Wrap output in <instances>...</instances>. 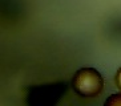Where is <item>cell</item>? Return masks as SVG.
Returning a JSON list of instances; mask_svg holds the SVG:
<instances>
[{
    "label": "cell",
    "instance_id": "3957f363",
    "mask_svg": "<svg viewBox=\"0 0 121 106\" xmlns=\"http://www.w3.org/2000/svg\"><path fill=\"white\" fill-rule=\"evenodd\" d=\"M107 105H113V106H121V94H112L109 98L105 101V106Z\"/></svg>",
    "mask_w": 121,
    "mask_h": 106
},
{
    "label": "cell",
    "instance_id": "7a4b0ae2",
    "mask_svg": "<svg viewBox=\"0 0 121 106\" xmlns=\"http://www.w3.org/2000/svg\"><path fill=\"white\" fill-rule=\"evenodd\" d=\"M68 82H57L41 86H32L27 92V102L29 105H55L65 94Z\"/></svg>",
    "mask_w": 121,
    "mask_h": 106
},
{
    "label": "cell",
    "instance_id": "277c9868",
    "mask_svg": "<svg viewBox=\"0 0 121 106\" xmlns=\"http://www.w3.org/2000/svg\"><path fill=\"white\" fill-rule=\"evenodd\" d=\"M116 85H117V88L121 90V68H118V70L117 73H116Z\"/></svg>",
    "mask_w": 121,
    "mask_h": 106
},
{
    "label": "cell",
    "instance_id": "6da1fadb",
    "mask_svg": "<svg viewBox=\"0 0 121 106\" xmlns=\"http://www.w3.org/2000/svg\"><path fill=\"white\" fill-rule=\"evenodd\" d=\"M72 88L80 97L92 98L103 92L104 80L95 68H81L72 78Z\"/></svg>",
    "mask_w": 121,
    "mask_h": 106
}]
</instances>
